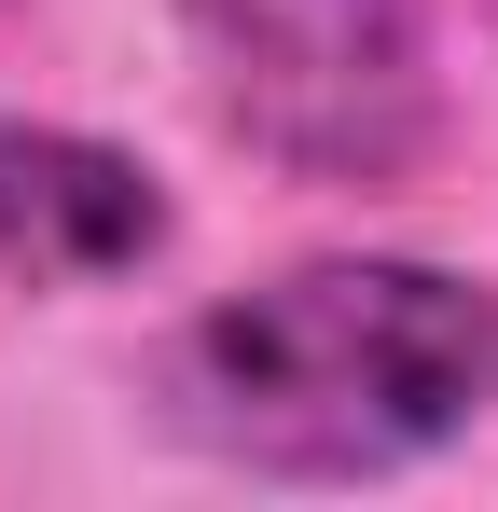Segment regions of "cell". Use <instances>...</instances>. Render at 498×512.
Returning <instances> with one entry per match:
<instances>
[{
    "label": "cell",
    "mask_w": 498,
    "mask_h": 512,
    "mask_svg": "<svg viewBox=\"0 0 498 512\" xmlns=\"http://www.w3.org/2000/svg\"><path fill=\"white\" fill-rule=\"evenodd\" d=\"M166 236H180V208L139 153L0 111V277L14 291H111V277L166 263Z\"/></svg>",
    "instance_id": "3957f363"
},
{
    "label": "cell",
    "mask_w": 498,
    "mask_h": 512,
    "mask_svg": "<svg viewBox=\"0 0 498 512\" xmlns=\"http://www.w3.org/2000/svg\"><path fill=\"white\" fill-rule=\"evenodd\" d=\"M485 14H498V0H485Z\"/></svg>",
    "instance_id": "277c9868"
},
{
    "label": "cell",
    "mask_w": 498,
    "mask_h": 512,
    "mask_svg": "<svg viewBox=\"0 0 498 512\" xmlns=\"http://www.w3.org/2000/svg\"><path fill=\"white\" fill-rule=\"evenodd\" d=\"M208 125L319 194H388L443 153L429 0H180Z\"/></svg>",
    "instance_id": "7a4b0ae2"
},
{
    "label": "cell",
    "mask_w": 498,
    "mask_h": 512,
    "mask_svg": "<svg viewBox=\"0 0 498 512\" xmlns=\"http://www.w3.org/2000/svg\"><path fill=\"white\" fill-rule=\"evenodd\" d=\"M153 416L249 485H388L498 416V277L415 250H319L194 305Z\"/></svg>",
    "instance_id": "6da1fadb"
}]
</instances>
